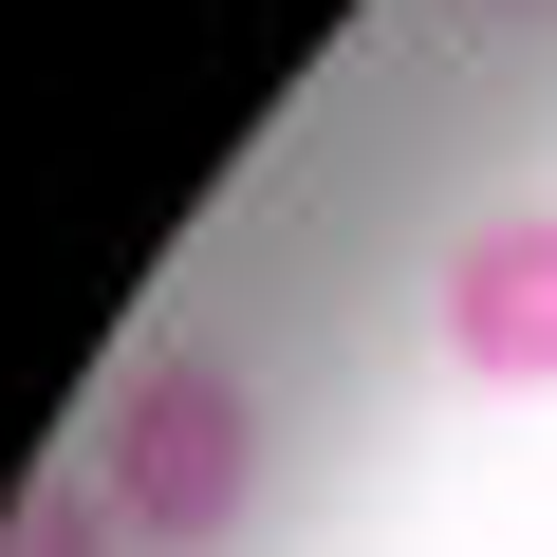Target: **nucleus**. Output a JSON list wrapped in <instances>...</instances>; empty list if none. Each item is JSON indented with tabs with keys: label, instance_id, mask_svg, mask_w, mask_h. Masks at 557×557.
Here are the masks:
<instances>
[{
	"label": "nucleus",
	"instance_id": "1",
	"mask_svg": "<svg viewBox=\"0 0 557 557\" xmlns=\"http://www.w3.org/2000/svg\"><path fill=\"white\" fill-rule=\"evenodd\" d=\"M94 502L149 539V557H205L242 502H260V391L223 335H149L94 409Z\"/></svg>",
	"mask_w": 557,
	"mask_h": 557
},
{
	"label": "nucleus",
	"instance_id": "2",
	"mask_svg": "<svg viewBox=\"0 0 557 557\" xmlns=\"http://www.w3.org/2000/svg\"><path fill=\"white\" fill-rule=\"evenodd\" d=\"M446 372L465 391H557V205H483L446 242Z\"/></svg>",
	"mask_w": 557,
	"mask_h": 557
},
{
	"label": "nucleus",
	"instance_id": "3",
	"mask_svg": "<svg viewBox=\"0 0 557 557\" xmlns=\"http://www.w3.org/2000/svg\"><path fill=\"white\" fill-rule=\"evenodd\" d=\"M0 557H131V520H112L94 465H75V483H20V502H0Z\"/></svg>",
	"mask_w": 557,
	"mask_h": 557
},
{
	"label": "nucleus",
	"instance_id": "4",
	"mask_svg": "<svg viewBox=\"0 0 557 557\" xmlns=\"http://www.w3.org/2000/svg\"><path fill=\"white\" fill-rule=\"evenodd\" d=\"M465 20H557V0H465Z\"/></svg>",
	"mask_w": 557,
	"mask_h": 557
}]
</instances>
